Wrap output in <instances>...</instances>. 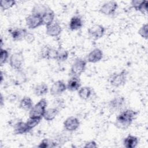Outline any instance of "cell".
<instances>
[{
	"mask_svg": "<svg viewBox=\"0 0 148 148\" xmlns=\"http://www.w3.org/2000/svg\"><path fill=\"white\" fill-rule=\"evenodd\" d=\"M92 94V89L88 86L80 87L78 90V95L83 100H87Z\"/></svg>",
	"mask_w": 148,
	"mask_h": 148,
	"instance_id": "603a6c76",
	"label": "cell"
},
{
	"mask_svg": "<svg viewBox=\"0 0 148 148\" xmlns=\"http://www.w3.org/2000/svg\"><path fill=\"white\" fill-rule=\"evenodd\" d=\"M83 25L82 18L79 16H73L70 20L69 27L71 31L80 29Z\"/></svg>",
	"mask_w": 148,
	"mask_h": 148,
	"instance_id": "d6986e66",
	"label": "cell"
},
{
	"mask_svg": "<svg viewBox=\"0 0 148 148\" xmlns=\"http://www.w3.org/2000/svg\"><path fill=\"white\" fill-rule=\"evenodd\" d=\"M25 40H27V42H29V43H31V42H33L34 39H35V37H34V35L32 34V33H30L29 32H28L25 39Z\"/></svg>",
	"mask_w": 148,
	"mask_h": 148,
	"instance_id": "e575fe53",
	"label": "cell"
},
{
	"mask_svg": "<svg viewBox=\"0 0 148 148\" xmlns=\"http://www.w3.org/2000/svg\"><path fill=\"white\" fill-rule=\"evenodd\" d=\"M143 1H139V0H132L131 2V5L132 7L135 10L138 11V9L142 3Z\"/></svg>",
	"mask_w": 148,
	"mask_h": 148,
	"instance_id": "d6a6232c",
	"label": "cell"
},
{
	"mask_svg": "<svg viewBox=\"0 0 148 148\" xmlns=\"http://www.w3.org/2000/svg\"><path fill=\"white\" fill-rule=\"evenodd\" d=\"M138 114V112L132 109H125L120 112L116 119L115 125L120 129L128 128Z\"/></svg>",
	"mask_w": 148,
	"mask_h": 148,
	"instance_id": "6da1fadb",
	"label": "cell"
},
{
	"mask_svg": "<svg viewBox=\"0 0 148 148\" xmlns=\"http://www.w3.org/2000/svg\"><path fill=\"white\" fill-rule=\"evenodd\" d=\"M42 118L40 117H29L28 120L26 121V123L29 128L30 130H31L32 128H35L36 126H37L40 122L41 121Z\"/></svg>",
	"mask_w": 148,
	"mask_h": 148,
	"instance_id": "484cf974",
	"label": "cell"
},
{
	"mask_svg": "<svg viewBox=\"0 0 148 148\" xmlns=\"http://www.w3.org/2000/svg\"><path fill=\"white\" fill-rule=\"evenodd\" d=\"M9 57V54L8 50L1 48L0 64L1 66H2L8 61Z\"/></svg>",
	"mask_w": 148,
	"mask_h": 148,
	"instance_id": "f1b7e54d",
	"label": "cell"
},
{
	"mask_svg": "<svg viewBox=\"0 0 148 148\" xmlns=\"http://www.w3.org/2000/svg\"><path fill=\"white\" fill-rule=\"evenodd\" d=\"M33 106V101L29 97H24L20 101L19 108L23 110H30Z\"/></svg>",
	"mask_w": 148,
	"mask_h": 148,
	"instance_id": "7402d4cb",
	"label": "cell"
},
{
	"mask_svg": "<svg viewBox=\"0 0 148 148\" xmlns=\"http://www.w3.org/2000/svg\"><path fill=\"white\" fill-rule=\"evenodd\" d=\"M66 85L62 80L55 82L50 87V92L51 95H60L66 90Z\"/></svg>",
	"mask_w": 148,
	"mask_h": 148,
	"instance_id": "8fae6325",
	"label": "cell"
},
{
	"mask_svg": "<svg viewBox=\"0 0 148 148\" xmlns=\"http://www.w3.org/2000/svg\"><path fill=\"white\" fill-rule=\"evenodd\" d=\"M48 8V6L43 4H36L32 8V13L39 14L42 16Z\"/></svg>",
	"mask_w": 148,
	"mask_h": 148,
	"instance_id": "4316f807",
	"label": "cell"
},
{
	"mask_svg": "<svg viewBox=\"0 0 148 148\" xmlns=\"http://www.w3.org/2000/svg\"><path fill=\"white\" fill-rule=\"evenodd\" d=\"M55 146H56L55 143L51 140H50L48 139H43L42 142L39 144V145H38V147L40 148H46Z\"/></svg>",
	"mask_w": 148,
	"mask_h": 148,
	"instance_id": "f546056e",
	"label": "cell"
},
{
	"mask_svg": "<svg viewBox=\"0 0 148 148\" xmlns=\"http://www.w3.org/2000/svg\"><path fill=\"white\" fill-rule=\"evenodd\" d=\"M56 50L53 49L49 45L44 46L40 51V57L42 59L45 60H51L56 59Z\"/></svg>",
	"mask_w": 148,
	"mask_h": 148,
	"instance_id": "4fadbf2b",
	"label": "cell"
},
{
	"mask_svg": "<svg viewBox=\"0 0 148 148\" xmlns=\"http://www.w3.org/2000/svg\"><path fill=\"white\" fill-rule=\"evenodd\" d=\"M54 17H55L54 12L50 8H49L47 10L42 16V25H44L46 27L49 25L50 24H51L54 22Z\"/></svg>",
	"mask_w": 148,
	"mask_h": 148,
	"instance_id": "2e32d148",
	"label": "cell"
},
{
	"mask_svg": "<svg viewBox=\"0 0 148 148\" xmlns=\"http://www.w3.org/2000/svg\"><path fill=\"white\" fill-rule=\"evenodd\" d=\"M61 32L62 27L58 22L54 21L49 25L46 26V33L49 36L57 37L61 34Z\"/></svg>",
	"mask_w": 148,
	"mask_h": 148,
	"instance_id": "7c38bea8",
	"label": "cell"
},
{
	"mask_svg": "<svg viewBox=\"0 0 148 148\" xmlns=\"http://www.w3.org/2000/svg\"><path fill=\"white\" fill-rule=\"evenodd\" d=\"M118 4L114 1H108L104 3L100 8L99 12L102 14L106 16L113 14L117 9Z\"/></svg>",
	"mask_w": 148,
	"mask_h": 148,
	"instance_id": "9c48e42d",
	"label": "cell"
},
{
	"mask_svg": "<svg viewBox=\"0 0 148 148\" xmlns=\"http://www.w3.org/2000/svg\"><path fill=\"white\" fill-rule=\"evenodd\" d=\"M24 62L23 52L19 51L12 54L9 58V64L13 69L18 72L21 71Z\"/></svg>",
	"mask_w": 148,
	"mask_h": 148,
	"instance_id": "3957f363",
	"label": "cell"
},
{
	"mask_svg": "<svg viewBox=\"0 0 148 148\" xmlns=\"http://www.w3.org/2000/svg\"><path fill=\"white\" fill-rule=\"evenodd\" d=\"M127 74L128 72L125 69L112 74L109 79L110 84L115 87L124 86L127 82Z\"/></svg>",
	"mask_w": 148,
	"mask_h": 148,
	"instance_id": "277c9868",
	"label": "cell"
},
{
	"mask_svg": "<svg viewBox=\"0 0 148 148\" xmlns=\"http://www.w3.org/2000/svg\"><path fill=\"white\" fill-rule=\"evenodd\" d=\"M47 105V100L45 98H42L35 105H34L29 110V117L43 118V115L46 110Z\"/></svg>",
	"mask_w": 148,
	"mask_h": 148,
	"instance_id": "7a4b0ae2",
	"label": "cell"
},
{
	"mask_svg": "<svg viewBox=\"0 0 148 148\" xmlns=\"http://www.w3.org/2000/svg\"><path fill=\"white\" fill-rule=\"evenodd\" d=\"M139 143L138 137L129 134L123 140V145L127 148H135Z\"/></svg>",
	"mask_w": 148,
	"mask_h": 148,
	"instance_id": "ffe728a7",
	"label": "cell"
},
{
	"mask_svg": "<svg viewBox=\"0 0 148 148\" xmlns=\"http://www.w3.org/2000/svg\"><path fill=\"white\" fill-rule=\"evenodd\" d=\"M105 32V28L101 24H94L88 29L89 36L94 40H98L101 38Z\"/></svg>",
	"mask_w": 148,
	"mask_h": 148,
	"instance_id": "52a82bcc",
	"label": "cell"
},
{
	"mask_svg": "<svg viewBox=\"0 0 148 148\" xmlns=\"http://www.w3.org/2000/svg\"><path fill=\"white\" fill-rule=\"evenodd\" d=\"M97 147V144L94 140H91L87 142L84 146V147L85 148H95Z\"/></svg>",
	"mask_w": 148,
	"mask_h": 148,
	"instance_id": "836d02e7",
	"label": "cell"
},
{
	"mask_svg": "<svg viewBox=\"0 0 148 148\" xmlns=\"http://www.w3.org/2000/svg\"><path fill=\"white\" fill-rule=\"evenodd\" d=\"M125 103V99L124 97L117 96L113 98L109 102V107L113 111H120Z\"/></svg>",
	"mask_w": 148,
	"mask_h": 148,
	"instance_id": "30bf717a",
	"label": "cell"
},
{
	"mask_svg": "<svg viewBox=\"0 0 148 148\" xmlns=\"http://www.w3.org/2000/svg\"><path fill=\"white\" fill-rule=\"evenodd\" d=\"M59 110L57 108H51L46 110L43 115V118L47 121H50L54 120L58 114Z\"/></svg>",
	"mask_w": 148,
	"mask_h": 148,
	"instance_id": "cb8c5ba5",
	"label": "cell"
},
{
	"mask_svg": "<svg viewBox=\"0 0 148 148\" xmlns=\"http://www.w3.org/2000/svg\"><path fill=\"white\" fill-rule=\"evenodd\" d=\"M9 32H10L11 36L13 40H21L23 39H25L28 31L25 28H14V29H9Z\"/></svg>",
	"mask_w": 148,
	"mask_h": 148,
	"instance_id": "9a60e30c",
	"label": "cell"
},
{
	"mask_svg": "<svg viewBox=\"0 0 148 148\" xmlns=\"http://www.w3.org/2000/svg\"><path fill=\"white\" fill-rule=\"evenodd\" d=\"M69 53L68 51L62 47H59L56 50V59L58 62L65 61L68 58Z\"/></svg>",
	"mask_w": 148,
	"mask_h": 148,
	"instance_id": "d4e9b609",
	"label": "cell"
},
{
	"mask_svg": "<svg viewBox=\"0 0 148 148\" xmlns=\"http://www.w3.org/2000/svg\"><path fill=\"white\" fill-rule=\"evenodd\" d=\"M147 5L148 2L147 1H143L138 9V11L143 14H146L147 12Z\"/></svg>",
	"mask_w": 148,
	"mask_h": 148,
	"instance_id": "1f68e13d",
	"label": "cell"
},
{
	"mask_svg": "<svg viewBox=\"0 0 148 148\" xmlns=\"http://www.w3.org/2000/svg\"><path fill=\"white\" fill-rule=\"evenodd\" d=\"M2 105H3V97L1 95V106H2Z\"/></svg>",
	"mask_w": 148,
	"mask_h": 148,
	"instance_id": "8d00e7d4",
	"label": "cell"
},
{
	"mask_svg": "<svg viewBox=\"0 0 148 148\" xmlns=\"http://www.w3.org/2000/svg\"><path fill=\"white\" fill-rule=\"evenodd\" d=\"M48 86L45 83H40L36 84L34 88V92L38 97H41L46 95L48 92Z\"/></svg>",
	"mask_w": 148,
	"mask_h": 148,
	"instance_id": "44dd1931",
	"label": "cell"
},
{
	"mask_svg": "<svg viewBox=\"0 0 148 148\" xmlns=\"http://www.w3.org/2000/svg\"><path fill=\"white\" fill-rule=\"evenodd\" d=\"M80 124V121L77 117L70 116L65 119L63 123V126L66 131L73 132L76 131L79 127Z\"/></svg>",
	"mask_w": 148,
	"mask_h": 148,
	"instance_id": "ba28073f",
	"label": "cell"
},
{
	"mask_svg": "<svg viewBox=\"0 0 148 148\" xmlns=\"http://www.w3.org/2000/svg\"><path fill=\"white\" fill-rule=\"evenodd\" d=\"M14 134L15 135H22L28 132L30 130L28 128L26 122L20 121L14 125Z\"/></svg>",
	"mask_w": 148,
	"mask_h": 148,
	"instance_id": "e0dca14e",
	"label": "cell"
},
{
	"mask_svg": "<svg viewBox=\"0 0 148 148\" xmlns=\"http://www.w3.org/2000/svg\"><path fill=\"white\" fill-rule=\"evenodd\" d=\"M81 86V82L78 77L72 76L66 84V88L71 91H78Z\"/></svg>",
	"mask_w": 148,
	"mask_h": 148,
	"instance_id": "ac0fdd59",
	"label": "cell"
},
{
	"mask_svg": "<svg viewBox=\"0 0 148 148\" xmlns=\"http://www.w3.org/2000/svg\"><path fill=\"white\" fill-rule=\"evenodd\" d=\"M25 23L29 29H34L42 25V16L39 14L31 13V14L26 17Z\"/></svg>",
	"mask_w": 148,
	"mask_h": 148,
	"instance_id": "8992f818",
	"label": "cell"
},
{
	"mask_svg": "<svg viewBox=\"0 0 148 148\" xmlns=\"http://www.w3.org/2000/svg\"><path fill=\"white\" fill-rule=\"evenodd\" d=\"M147 24H144L138 30V34L143 38L147 39L148 38V32H147Z\"/></svg>",
	"mask_w": 148,
	"mask_h": 148,
	"instance_id": "4dcf8cb0",
	"label": "cell"
},
{
	"mask_svg": "<svg viewBox=\"0 0 148 148\" xmlns=\"http://www.w3.org/2000/svg\"><path fill=\"white\" fill-rule=\"evenodd\" d=\"M86 61L80 58H77L73 62L71 68V74L72 76L79 77L84 72L86 67Z\"/></svg>",
	"mask_w": 148,
	"mask_h": 148,
	"instance_id": "5b68a950",
	"label": "cell"
},
{
	"mask_svg": "<svg viewBox=\"0 0 148 148\" xmlns=\"http://www.w3.org/2000/svg\"><path fill=\"white\" fill-rule=\"evenodd\" d=\"M103 58V52L99 48H95L87 55V60L88 62L96 63L100 61Z\"/></svg>",
	"mask_w": 148,
	"mask_h": 148,
	"instance_id": "5bb4252c",
	"label": "cell"
},
{
	"mask_svg": "<svg viewBox=\"0 0 148 148\" xmlns=\"http://www.w3.org/2000/svg\"><path fill=\"white\" fill-rule=\"evenodd\" d=\"M16 4V1L13 0H1L0 6L2 10H6L12 8Z\"/></svg>",
	"mask_w": 148,
	"mask_h": 148,
	"instance_id": "83f0119b",
	"label": "cell"
},
{
	"mask_svg": "<svg viewBox=\"0 0 148 148\" xmlns=\"http://www.w3.org/2000/svg\"><path fill=\"white\" fill-rule=\"evenodd\" d=\"M3 79V73H2V72H1V83H2Z\"/></svg>",
	"mask_w": 148,
	"mask_h": 148,
	"instance_id": "d590c367",
	"label": "cell"
}]
</instances>
